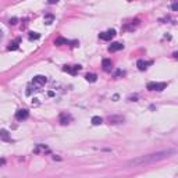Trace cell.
<instances>
[{
  "instance_id": "23",
  "label": "cell",
  "mask_w": 178,
  "mask_h": 178,
  "mask_svg": "<svg viewBox=\"0 0 178 178\" xmlns=\"http://www.w3.org/2000/svg\"><path fill=\"white\" fill-rule=\"evenodd\" d=\"M4 164H6V160H4V159H0V167L4 166Z\"/></svg>"
},
{
  "instance_id": "12",
  "label": "cell",
  "mask_w": 178,
  "mask_h": 178,
  "mask_svg": "<svg viewBox=\"0 0 178 178\" xmlns=\"http://www.w3.org/2000/svg\"><path fill=\"white\" fill-rule=\"evenodd\" d=\"M121 49H124V45L123 43H120V42H114V43H112V45L109 46V51H118V50H121Z\"/></svg>"
},
{
  "instance_id": "19",
  "label": "cell",
  "mask_w": 178,
  "mask_h": 178,
  "mask_svg": "<svg viewBox=\"0 0 178 178\" xmlns=\"http://www.w3.org/2000/svg\"><path fill=\"white\" fill-rule=\"evenodd\" d=\"M40 35L38 32H29V39H39Z\"/></svg>"
},
{
  "instance_id": "6",
  "label": "cell",
  "mask_w": 178,
  "mask_h": 178,
  "mask_svg": "<svg viewBox=\"0 0 178 178\" xmlns=\"http://www.w3.org/2000/svg\"><path fill=\"white\" fill-rule=\"evenodd\" d=\"M82 67L81 66H64L63 67V71H66V73H70V74H73V75H75L77 73H78L79 70H81Z\"/></svg>"
},
{
  "instance_id": "22",
  "label": "cell",
  "mask_w": 178,
  "mask_h": 178,
  "mask_svg": "<svg viewBox=\"0 0 178 178\" xmlns=\"http://www.w3.org/2000/svg\"><path fill=\"white\" fill-rule=\"evenodd\" d=\"M17 21H18L17 18H11V20H10V24H11V25H15V24H17Z\"/></svg>"
},
{
  "instance_id": "11",
  "label": "cell",
  "mask_w": 178,
  "mask_h": 178,
  "mask_svg": "<svg viewBox=\"0 0 178 178\" xmlns=\"http://www.w3.org/2000/svg\"><path fill=\"white\" fill-rule=\"evenodd\" d=\"M150 64H152V61H145V60H138V61H136V67H138V70H141V71H145Z\"/></svg>"
},
{
  "instance_id": "13",
  "label": "cell",
  "mask_w": 178,
  "mask_h": 178,
  "mask_svg": "<svg viewBox=\"0 0 178 178\" xmlns=\"http://www.w3.org/2000/svg\"><path fill=\"white\" fill-rule=\"evenodd\" d=\"M33 152L35 153H50V149L47 148V146H45V145H36V148L33 149Z\"/></svg>"
},
{
  "instance_id": "10",
  "label": "cell",
  "mask_w": 178,
  "mask_h": 178,
  "mask_svg": "<svg viewBox=\"0 0 178 178\" xmlns=\"http://www.w3.org/2000/svg\"><path fill=\"white\" fill-rule=\"evenodd\" d=\"M102 67H103V70H104L106 73H110V71L113 70V61L109 60V59H104V60L102 61Z\"/></svg>"
},
{
  "instance_id": "16",
  "label": "cell",
  "mask_w": 178,
  "mask_h": 178,
  "mask_svg": "<svg viewBox=\"0 0 178 178\" xmlns=\"http://www.w3.org/2000/svg\"><path fill=\"white\" fill-rule=\"evenodd\" d=\"M68 43H71L70 40H67V39H64V38H57V39L55 40V45H57V46H60V45H68Z\"/></svg>"
},
{
  "instance_id": "18",
  "label": "cell",
  "mask_w": 178,
  "mask_h": 178,
  "mask_svg": "<svg viewBox=\"0 0 178 178\" xmlns=\"http://www.w3.org/2000/svg\"><path fill=\"white\" fill-rule=\"evenodd\" d=\"M53 20H55V17H53V15L51 14H47V15H45V22L46 24H51V22H53Z\"/></svg>"
},
{
  "instance_id": "24",
  "label": "cell",
  "mask_w": 178,
  "mask_h": 178,
  "mask_svg": "<svg viewBox=\"0 0 178 178\" xmlns=\"http://www.w3.org/2000/svg\"><path fill=\"white\" fill-rule=\"evenodd\" d=\"M2 36H3V33H2V31H0V39H2Z\"/></svg>"
},
{
  "instance_id": "2",
  "label": "cell",
  "mask_w": 178,
  "mask_h": 178,
  "mask_svg": "<svg viewBox=\"0 0 178 178\" xmlns=\"http://www.w3.org/2000/svg\"><path fill=\"white\" fill-rule=\"evenodd\" d=\"M167 88V84L166 82H149L148 84V89L149 91H163V89H166Z\"/></svg>"
},
{
  "instance_id": "17",
  "label": "cell",
  "mask_w": 178,
  "mask_h": 178,
  "mask_svg": "<svg viewBox=\"0 0 178 178\" xmlns=\"http://www.w3.org/2000/svg\"><path fill=\"white\" fill-rule=\"evenodd\" d=\"M102 123H103V120L100 117H97V116L92 117V124H93V125H100Z\"/></svg>"
},
{
  "instance_id": "3",
  "label": "cell",
  "mask_w": 178,
  "mask_h": 178,
  "mask_svg": "<svg viewBox=\"0 0 178 178\" xmlns=\"http://www.w3.org/2000/svg\"><path fill=\"white\" fill-rule=\"evenodd\" d=\"M46 82H47V78L45 75H36V77H33L32 79V85L35 88H42Z\"/></svg>"
},
{
  "instance_id": "8",
  "label": "cell",
  "mask_w": 178,
  "mask_h": 178,
  "mask_svg": "<svg viewBox=\"0 0 178 178\" xmlns=\"http://www.w3.org/2000/svg\"><path fill=\"white\" fill-rule=\"evenodd\" d=\"M124 121H125V118H124V116H110L109 117V123L110 124H123Z\"/></svg>"
},
{
  "instance_id": "5",
  "label": "cell",
  "mask_w": 178,
  "mask_h": 178,
  "mask_svg": "<svg viewBox=\"0 0 178 178\" xmlns=\"http://www.w3.org/2000/svg\"><path fill=\"white\" fill-rule=\"evenodd\" d=\"M28 117H29V112H28L27 109H21L15 113V120H18V121H24V120H27Z\"/></svg>"
},
{
  "instance_id": "20",
  "label": "cell",
  "mask_w": 178,
  "mask_h": 178,
  "mask_svg": "<svg viewBox=\"0 0 178 178\" xmlns=\"http://www.w3.org/2000/svg\"><path fill=\"white\" fill-rule=\"evenodd\" d=\"M120 75H125V73H124V71H121V70H118L117 73H116V77H120Z\"/></svg>"
},
{
  "instance_id": "21",
  "label": "cell",
  "mask_w": 178,
  "mask_h": 178,
  "mask_svg": "<svg viewBox=\"0 0 178 178\" xmlns=\"http://www.w3.org/2000/svg\"><path fill=\"white\" fill-rule=\"evenodd\" d=\"M171 9H172V11H177V10H178V3H174V4H172Z\"/></svg>"
},
{
  "instance_id": "14",
  "label": "cell",
  "mask_w": 178,
  "mask_h": 178,
  "mask_svg": "<svg viewBox=\"0 0 178 178\" xmlns=\"http://www.w3.org/2000/svg\"><path fill=\"white\" fill-rule=\"evenodd\" d=\"M20 47V38H17L15 40H13L9 46H7V50H17Z\"/></svg>"
},
{
  "instance_id": "1",
  "label": "cell",
  "mask_w": 178,
  "mask_h": 178,
  "mask_svg": "<svg viewBox=\"0 0 178 178\" xmlns=\"http://www.w3.org/2000/svg\"><path fill=\"white\" fill-rule=\"evenodd\" d=\"M175 153L174 149H167V150H161V152H156V153H150V154H145V156L136 157L128 161V166L131 167H141V166H148V164H153L157 161H161V160H166L169 157H171Z\"/></svg>"
},
{
  "instance_id": "4",
  "label": "cell",
  "mask_w": 178,
  "mask_h": 178,
  "mask_svg": "<svg viewBox=\"0 0 178 178\" xmlns=\"http://www.w3.org/2000/svg\"><path fill=\"white\" fill-rule=\"evenodd\" d=\"M116 36V31L114 29H109V31H106V32H102L99 35V38L102 40H112L113 38Z\"/></svg>"
},
{
  "instance_id": "15",
  "label": "cell",
  "mask_w": 178,
  "mask_h": 178,
  "mask_svg": "<svg viewBox=\"0 0 178 178\" xmlns=\"http://www.w3.org/2000/svg\"><path fill=\"white\" fill-rule=\"evenodd\" d=\"M85 79H86L88 82H96L97 75H96V74H93V73H88L86 75H85Z\"/></svg>"
},
{
  "instance_id": "7",
  "label": "cell",
  "mask_w": 178,
  "mask_h": 178,
  "mask_svg": "<svg viewBox=\"0 0 178 178\" xmlns=\"http://www.w3.org/2000/svg\"><path fill=\"white\" fill-rule=\"evenodd\" d=\"M73 121V116L68 114V113H61L60 114V123L63 124V125H67V124H70Z\"/></svg>"
},
{
  "instance_id": "9",
  "label": "cell",
  "mask_w": 178,
  "mask_h": 178,
  "mask_svg": "<svg viewBox=\"0 0 178 178\" xmlns=\"http://www.w3.org/2000/svg\"><path fill=\"white\" fill-rule=\"evenodd\" d=\"M0 139L3 142H14V139L10 136V134L7 130H0Z\"/></svg>"
}]
</instances>
